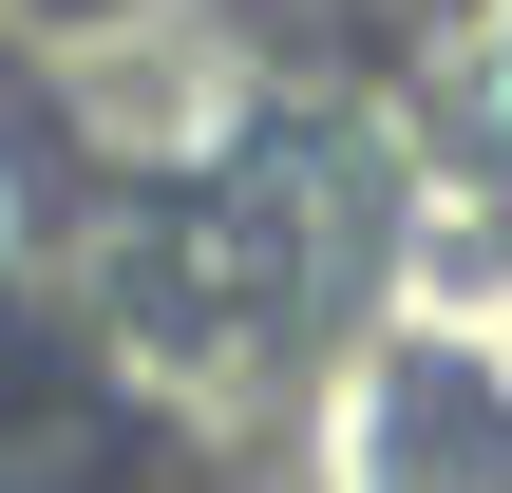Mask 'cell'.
<instances>
[{
	"mask_svg": "<svg viewBox=\"0 0 512 493\" xmlns=\"http://www.w3.org/2000/svg\"><path fill=\"white\" fill-rule=\"evenodd\" d=\"M57 190H76V133H57V95H38V76H0V285L57 247Z\"/></svg>",
	"mask_w": 512,
	"mask_h": 493,
	"instance_id": "6da1fadb",
	"label": "cell"
}]
</instances>
